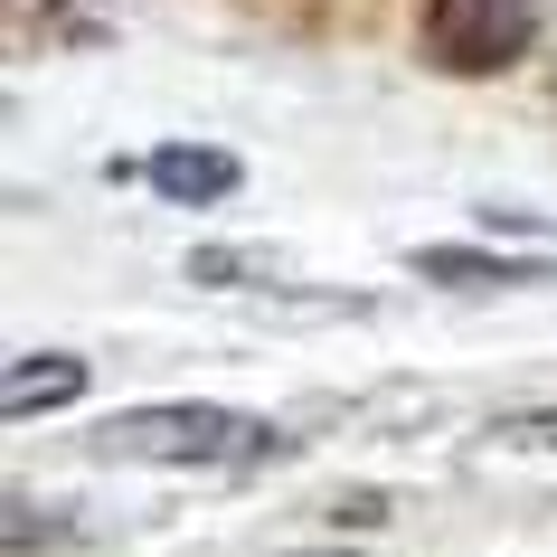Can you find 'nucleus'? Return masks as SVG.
I'll return each instance as SVG.
<instances>
[{"label": "nucleus", "instance_id": "f257e3e1", "mask_svg": "<svg viewBox=\"0 0 557 557\" xmlns=\"http://www.w3.org/2000/svg\"><path fill=\"white\" fill-rule=\"evenodd\" d=\"M104 463H151V472H227V463H274L294 454V435H274L264 416L208 407V397H171V407H123L86 435Z\"/></svg>", "mask_w": 557, "mask_h": 557}, {"label": "nucleus", "instance_id": "f03ea898", "mask_svg": "<svg viewBox=\"0 0 557 557\" xmlns=\"http://www.w3.org/2000/svg\"><path fill=\"white\" fill-rule=\"evenodd\" d=\"M539 0H425V58L444 76H500L529 58Z\"/></svg>", "mask_w": 557, "mask_h": 557}, {"label": "nucleus", "instance_id": "7ed1b4c3", "mask_svg": "<svg viewBox=\"0 0 557 557\" xmlns=\"http://www.w3.org/2000/svg\"><path fill=\"white\" fill-rule=\"evenodd\" d=\"M114 171L143 180V189H161L171 208H218V199L246 189V161L218 151V143H161V151H143V161H114Z\"/></svg>", "mask_w": 557, "mask_h": 557}, {"label": "nucleus", "instance_id": "20e7f679", "mask_svg": "<svg viewBox=\"0 0 557 557\" xmlns=\"http://www.w3.org/2000/svg\"><path fill=\"white\" fill-rule=\"evenodd\" d=\"M416 274L444 284V294H529V284H557V246L548 256H482V246H416Z\"/></svg>", "mask_w": 557, "mask_h": 557}, {"label": "nucleus", "instance_id": "39448f33", "mask_svg": "<svg viewBox=\"0 0 557 557\" xmlns=\"http://www.w3.org/2000/svg\"><path fill=\"white\" fill-rule=\"evenodd\" d=\"M76 397H86V359L76 350H29V359H10V379H0V416L10 425H29L48 407H76Z\"/></svg>", "mask_w": 557, "mask_h": 557}, {"label": "nucleus", "instance_id": "423d86ee", "mask_svg": "<svg viewBox=\"0 0 557 557\" xmlns=\"http://www.w3.org/2000/svg\"><path fill=\"white\" fill-rule=\"evenodd\" d=\"M123 10H133V0H10L20 38H58V48H95V38H114Z\"/></svg>", "mask_w": 557, "mask_h": 557}, {"label": "nucleus", "instance_id": "0eeeda50", "mask_svg": "<svg viewBox=\"0 0 557 557\" xmlns=\"http://www.w3.org/2000/svg\"><path fill=\"white\" fill-rule=\"evenodd\" d=\"M472 454H557V397H548V407H510V416H492V425L472 435Z\"/></svg>", "mask_w": 557, "mask_h": 557}, {"label": "nucleus", "instance_id": "6e6552de", "mask_svg": "<svg viewBox=\"0 0 557 557\" xmlns=\"http://www.w3.org/2000/svg\"><path fill=\"white\" fill-rule=\"evenodd\" d=\"M189 274H199V284H264L274 264H264V256H236V246H199Z\"/></svg>", "mask_w": 557, "mask_h": 557}, {"label": "nucleus", "instance_id": "1a4fd4ad", "mask_svg": "<svg viewBox=\"0 0 557 557\" xmlns=\"http://www.w3.org/2000/svg\"><path fill=\"white\" fill-rule=\"evenodd\" d=\"M284 557H359V548H284Z\"/></svg>", "mask_w": 557, "mask_h": 557}]
</instances>
